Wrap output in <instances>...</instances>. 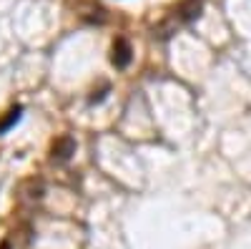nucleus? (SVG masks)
<instances>
[{"label":"nucleus","mask_w":251,"mask_h":249,"mask_svg":"<svg viewBox=\"0 0 251 249\" xmlns=\"http://www.w3.org/2000/svg\"><path fill=\"white\" fill-rule=\"evenodd\" d=\"M113 63H116V68H126L131 63V46L126 43V40H116V46H113Z\"/></svg>","instance_id":"f257e3e1"},{"label":"nucleus","mask_w":251,"mask_h":249,"mask_svg":"<svg viewBox=\"0 0 251 249\" xmlns=\"http://www.w3.org/2000/svg\"><path fill=\"white\" fill-rule=\"evenodd\" d=\"M73 151H75L73 138H60L55 146H53V159H55V161H68Z\"/></svg>","instance_id":"f03ea898"},{"label":"nucleus","mask_w":251,"mask_h":249,"mask_svg":"<svg viewBox=\"0 0 251 249\" xmlns=\"http://www.w3.org/2000/svg\"><path fill=\"white\" fill-rule=\"evenodd\" d=\"M20 113H23V109H20V106H15V109L8 113V118H3V121H0V134H5V131L13 126V123H18Z\"/></svg>","instance_id":"7ed1b4c3"}]
</instances>
